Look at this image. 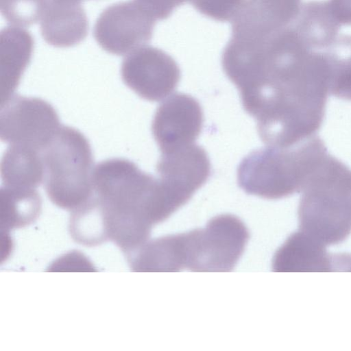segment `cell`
I'll return each mask as SVG.
<instances>
[{"instance_id":"6da1fadb","label":"cell","mask_w":351,"mask_h":351,"mask_svg":"<svg viewBox=\"0 0 351 351\" xmlns=\"http://www.w3.org/2000/svg\"><path fill=\"white\" fill-rule=\"evenodd\" d=\"M331 73L324 51L297 47L268 53L237 82L244 110L267 146L288 147L317 134L326 114Z\"/></svg>"},{"instance_id":"7a4b0ae2","label":"cell","mask_w":351,"mask_h":351,"mask_svg":"<svg viewBox=\"0 0 351 351\" xmlns=\"http://www.w3.org/2000/svg\"><path fill=\"white\" fill-rule=\"evenodd\" d=\"M93 184L95 197L110 217L132 219L152 228L177 210L159 178L125 158L97 164Z\"/></svg>"},{"instance_id":"3957f363","label":"cell","mask_w":351,"mask_h":351,"mask_svg":"<svg viewBox=\"0 0 351 351\" xmlns=\"http://www.w3.org/2000/svg\"><path fill=\"white\" fill-rule=\"evenodd\" d=\"M328 154L317 134L287 147L260 148L241 160L238 184L247 193L263 198L287 197L302 191Z\"/></svg>"},{"instance_id":"277c9868","label":"cell","mask_w":351,"mask_h":351,"mask_svg":"<svg viewBox=\"0 0 351 351\" xmlns=\"http://www.w3.org/2000/svg\"><path fill=\"white\" fill-rule=\"evenodd\" d=\"M302 192L300 230L325 246L344 241L351 234V169L329 154Z\"/></svg>"},{"instance_id":"5b68a950","label":"cell","mask_w":351,"mask_h":351,"mask_svg":"<svg viewBox=\"0 0 351 351\" xmlns=\"http://www.w3.org/2000/svg\"><path fill=\"white\" fill-rule=\"evenodd\" d=\"M41 155L45 189L54 204L72 212L93 197L94 161L83 134L61 125L41 149Z\"/></svg>"},{"instance_id":"8992f818","label":"cell","mask_w":351,"mask_h":351,"mask_svg":"<svg viewBox=\"0 0 351 351\" xmlns=\"http://www.w3.org/2000/svg\"><path fill=\"white\" fill-rule=\"evenodd\" d=\"M184 269L227 272L233 269L249 239L245 224L236 216L220 215L203 229L181 234Z\"/></svg>"},{"instance_id":"52a82bcc","label":"cell","mask_w":351,"mask_h":351,"mask_svg":"<svg viewBox=\"0 0 351 351\" xmlns=\"http://www.w3.org/2000/svg\"><path fill=\"white\" fill-rule=\"evenodd\" d=\"M61 127L53 107L37 97L12 95L1 104L0 138L41 150Z\"/></svg>"},{"instance_id":"ba28073f","label":"cell","mask_w":351,"mask_h":351,"mask_svg":"<svg viewBox=\"0 0 351 351\" xmlns=\"http://www.w3.org/2000/svg\"><path fill=\"white\" fill-rule=\"evenodd\" d=\"M155 20L134 0L114 3L98 17L93 34L108 53L123 56L145 46L153 35Z\"/></svg>"},{"instance_id":"9c48e42d","label":"cell","mask_w":351,"mask_h":351,"mask_svg":"<svg viewBox=\"0 0 351 351\" xmlns=\"http://www.w3.org/2000/svg\"><path fill=\"white\" fill-rule=\"evenodd\" d=\"M121 77L125 84L141 98L159 101L178 86L181 73L175 60L164 51L143 46L123 60Z\"/></svg>"},{"instance_id":"30bf717a","label":"cell","mask_w":351,"mask_h":351,"mask_svg":"<svg viewBox=\"0 0 351 351\" xmlns=\"http://www.w3.org/2000/svg\"><path fill=\"white\" fill-rule=\"evenodd\" d=\"M204 123L202 108L195 98L175 93L158 107L152 130L162 154L186 147L198 138Z\"/></svg>"},{"instance_id":"8fae6325","label":"cell","mask_w":351,"mask_h":351,"mask_svg":"<svg viewBox=\"0 0 351 351\" xmlns=\"http://www.w3.org/2000/svg\"><path fill=\"white\" fill-rule=\"evenodd\" d=\"M302 0H245L232 20V36L265 43L291 25Z\"/></svg>"},{"instance_id":"7c38bea8","label":"cell","mask_w":351,"mask_h":351,"mask_svg":"<svg viewBox=\"0 0 351 351\" xmlns=\"http://www.w3.org/2000/svg\"><path fill=\"white\" fill-rule=\"evenodd\" d=\"M158 177L184 206L210 174V163L204 148L191 144L162 154L156 165Z\"/></svg>"},{"instance_id":"4fadbf2b","label":"cell","mask_w":351,"mask_h":351,"mask_svg":"<svg viewBox=\"0 0 351 351\" xmlns=\"http://www.w3.org/2000/svg\"><path fill=\"white\" fill-rule=\"evenodd\" d=\"M272 269L276 272H328L334 271V256L324 245L299 230L276 251Z\"/></svg>"},{"instance_id":"5bb4252c","label":"cell","mask_w":351,"mask_h":351,"mask_svg":"<svg viewBox=\"0 0 351 351\" xmlns=\"http://www.w3.org/2000/svg\"><path fill=\"white\" fill-rule=\"evenodd\" d=\"M34 38L27 30L7 27L0 34L1 104L14 93L30 62Z\"/></svg>"},{"instance_id":"9a60e30c","label":"cell","mask_w":351,"mask_h":351,"mask_svg":"<svg viewBox=\"0 0 351 351\" xmlns=\"http://www.w3.org/2000/svg\"><path fill=\"white\" fill-rule=\"evenodd\" d=\"M88 24L80 4L50 1L41 19L40 32L43 39L56 47H70L86 36Z\"/></svg>"},{"instance_id":"2e32d148","label":"cell","mask_w":351,"mask_h":351,"mask_svg":"<svg viewBox=\"0 0 351 351\" xmlns=\"http://www.w3.org/2000/svg\"><path fill=\"white\" fill-rule=\"evenodd\" d=\"M291 26L312 51H321L328 47L338 37L341 27L332 14L328 2L324 1H310L303 3Z\"/></svg>"},{"instance_id":"e0dca14e","label":"cell","mask_w":351,"mask_h":351,"mask_svg":"<svg viewBox=\"0 0 351 351\" xmlns=\"http://www.w3.org/2000/svg\"><path fill=\"white\" fill-rule=\"evenodd\" d=\"M3 186L36 189L44 180L41 150L21 145H10L1 161Z\"/></svg>"},{"instance_id":"ac0fdd59","label":"cell","mask_w":351,"mask_h":351,"mask_svg":"<svg viewBox=\"0 0 351 351\" xmlns=\"http://www.w3.org/2000/svg\"><path fill=\"white\" fill-rule=\"evenodd\" d=\"M41 198L35 189L3 186L0 191V225L9 230L27 226L38 217Z\"/></svg>"},{"instance_id":"d6986e66","label":"cell","mask_w":351,"mask_h":351,"mask_svg":"<svg viewBox=\"0 0 351 351\" xmlns=\"http://www.w3.org/2000/svg\"><path fill=\"white\" fill-rule=\"evenodd\" d=\"M69 231L77 243L85 246H96L108 241L103 212L94 195L72 211Z\"/></svg>"},{"instance_id":"ffe728a7","label":"cell","mask_w":351,"mask_h":351,"mask_svg":"<svg viewBox=\"0 0 351 351\" xmlns=\"http://www.w3.org/2000/svg\"><path fill=\"white\" fill-rule=\"evenodd\" d=\"M325 51L332 73L330 95L351 99V35H340Z\"/></svg>"},{"instance_id":"44dd1931","label":"cell","mask_w":351,"mask_h":351,"mask_svg":"<svg viewBox=\"0 0 351 351\" xmlns=\"http://www.w3.org/2000/svg\"><path fill=\"white\" fill-rule=\"evenodd\" d=\"M50 0H0L1 12L9 23L29 26L41 19Z\"/></svg>"},{"instance_id":"7402d4cb","label":"cell","mask_w":351,"mask_h":351,"mask_svg":"<svg viewBox=\"0 0 351 351\" xmlns=\"http://www.w3.org/2000/svg\"><path fill=\"white\" fill-rule=\"evenodd\" d=\"M201 14L218 21L234 19L245 0H189Z\"/></svg>"},{"instance_id":"603a6c76","label":"cell","mask_w":351,"mask_h":351,"mask_svg":"<svg viewBox=\"0 0 351 351\" xmlns=\"http://www.w3.org/2000/svg\"><path fill=\"white\" fill-rule=\"evenodd\" d=\"M332 14L340 25H351V0H328Z\"/></svg>"},{"instance_id":"cb8c5ba5","label":"cell","mask_w":351,"mask_h":351,"mask_svg":"<svg viewBox=\"0 0 351 351\" xmlns=\"http://www.w3.org/2000/svg\"><path fill=\"white\" fill-rule=\"evenodd\" d=\"M51 1L62 3H70V4H80V3L84 0H50Z\"/></svg>"}]
</instances>
